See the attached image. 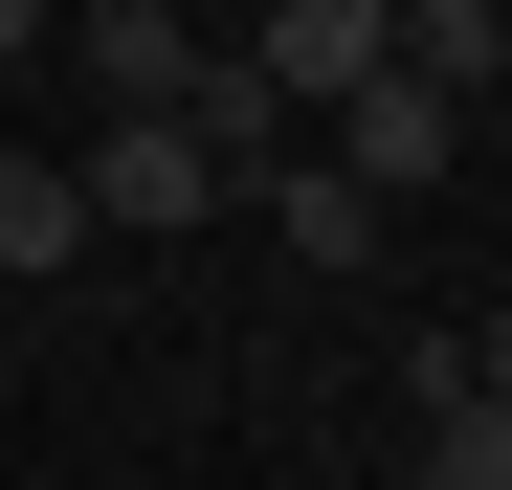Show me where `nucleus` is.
<instances>
[{
    "label": "nucleus",
    "mask_w": 512,
    "mask_h": 490,
    "mask_svg": "<svg viewBox=\"0 0 512 490\" xmlns=\"http://www.w3.org/2000/svg\"><path fill=\"white\" fill-rule=\"evenodd\" d=\"M312 156H334V179H357V201H401V179H446V156H468V90H423V67L379 45L357 90L312 112Z\"/></svg>",
    "instance_id": "f257e3e1"
},
{
    "label": "nucleus",
    "mask_w": 512,
    "mask_h": 490,
    "mask_svg": "<svg viewBox=\"0 0 512 490\" xmlns=\"http://www.w3.org/2000/svg\"><path fill=\"white\" fill-rule=\"evenodd\" d=\"M67 179H90V223H223V201H245V179H223V156L179 134V112H112L90 156H67Z\"/></svg>",
    "instance_id": "f03ea898"
},
{
    "label": "nucleus",
    "mask_w": 512,
    "mask_h": 490,
    "mask_svg": "<svg viewBox=\"0 0 512 490\" xmlns=\"http://www.w3.org/2000/svg\"><path fill=\"white\" fill-rule=\"evenodd\" d=\"M401 446H423V490H512V401L423 335V379H401Z\"/></svg>",
    "instance_id": "7ed1b4c3"
},
{
    "label": "nucleus",
    "mask_w": 512,
    "mask_h": 490,
    "mask_svg": "<svg viewBox=\"0 0 512 490\" xmlns=\"http://www.w3.org/2000/svg\"><path fill=\"white\" fill-rule=\"evenodd\" d=\"M245 67H268V90H290V134H312V112L379 67V0H268V23H245Z\"/></svg>",
    "instance_id": "20e7f679"
},
{
    "label": "nucleus",
    "mask_w": 512,
    "mask_h": 490,
    "mask_svg": "<svg viewBox=\"0 0 512 490\" xmlns=\"http://www.w3.org/2000/svg\"><path fill=\"white\" fill-rule=\"evenodd\" d=\"M268 245H290V268H379V201H357V179L290 134V156H268Z\"/></svg>",
    "instance_id": "39448f33"
},
{
    "label": "nucleus",
    "mask_w": 512,
    "mask_h": 490,
    "mask_svg": "<svg viewBox=\"0 0 512 490\" xmlns=\"http://www.w3.org/2000/svg\"><path fill=\"white\" fill-rule=\"evenodd\" d=\"M67 23H90L112 112H179V67H201V23H179V0H67Z\"/></svg>",
    "instance_id": "423d86ee"
},
{
    "label": "nucleus",
    "mask_w": 512,
    "mask_h": 490,
    "mask_svg": "<svg viewBox=\"0 0 512 490\" xmlns=\"http://www.w3.org/2000/svg\"><path fill=\"white\" fill-rule=\"evenodd\" d=\"M67 245H90V179H67V156H0V268H23V290H45V268H67Z\"/></svg>",
    "instance_id": "0eeeda50"
},
{
    "label": "nucleus",
    "mask_w": 512,
    "mask_h": 490,
    "mask_svg": "<svg viewBox=\"0 0 512 490\" xmlns=\"http://www.w3.org/2000/svg\"><path fill=\"white\" fill-rule=\"evenodd\" d=\"M446 357H468V379H490V401H512V290H490V312H468V335H446Z\"/></svg>",
    "instance_id": "6e6552de"
},
{
    "label": "nucleus",
    "mask_w": 512,
    "mask_h": 490,
    "mask_svg": "<svg viewBox=\"0 0 512 490\" xmlns=\"http://www.w3.org/2000/svg\"><path fill=\"white\" fill-rule=\"evenodd\" d=\"M23 45H45V0H0V67H23Z\"/></svg>",
    "instance_id": "1a4fd4ad"
}]
</instances>
